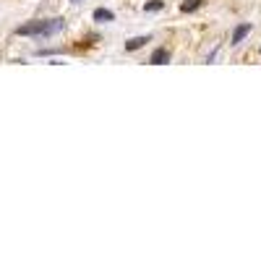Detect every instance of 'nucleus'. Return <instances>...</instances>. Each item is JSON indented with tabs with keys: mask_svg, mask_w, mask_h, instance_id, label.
<instances>
[{
	"mask_svg": "<svg viewBox=\"0 0 261 261\" xmlns=\"http://www.w3.org/2000/svg\"><path fill=\"white\" fill-rule=\"evenodd\" d=\"M167 60H170V53H167L165 47H157L154 53H151V58H149V63H151V65H165Z\"/></svg>",
	"mask_w": 261,
	"mask_h": 261,
	"instance_id": "7ed1b4c3",
	"label": "nucleus"
},
{
	"mask_svg": "<svg viewBox=\"0 0 261 261\" xmlns=\"http://www.w3.org/2000/svg\"><path fill=\"white\" fill-rule=\"evenodd\" d=\"M251 34V24H241V27H235L232 32V39H230V45H241V42Z\"/></svg>",
	"mask_w": 261,
	"mask_h": 261,
	"instance_id": "f03ea898",
	"label": "nucleus"
},
{
	"mask_svg": "<svg viewBox=\"0 0 261 261\" xmlns=\"http://www.w3.org/2000/svg\"><path fill=\"white\" fill-rule=\"evenodd\" d=\"M71 3H81V0H71Z\"/></svg>",
	"mask_w": 261,
	"mask_h": 261,
	"instance_id": "6e6552de",
	"label": "nucleus"
},
{
	"mask_svg": "<svg viewBox=\"0 0 261 261\" xmlns=\"http://www.w3.org/2000/svg\"><path fill=\"white\" fill-rule=\"evenodd\" d=\"M146 42H149V37H134V39H128V42H125V50H128V53H134V50L144 47Z\"/></svg>",
	"mask_w": 261,
	"mask_h": 261,
	"instance_id": "39448f33",
	"label": "nucleus"
},
{
	"mask_svg": "<svg viewBox=\"0 0 261 261\" xmlns=\"http://www.w3.org/2000/svg\"><path fill=\"white\" fill-rule=\"evenodd\" d=\"M92 18H94V21H102V24H105V21H113L115 13H113L110 8H97V11L92 13Z\"/></svg>",
	"mask_w": 261,
	"mask_h": 261,
	"instance_id": "20e7f679",
	"label": "nucleus"
},
{
	"mask_svg": "<svg viewBox=\"0 0 261 261\" xmlns=\"http://www.w3.org/2000/svg\"><path fill=\"white\" fill-rule=\"evenodd\" d=\"M201 6H204V0H183L180 11H183V13H193V11H199Z\"/></svg>",
	"mask_w": 261,
	"mask_h": 261,
	"instance_id": "423d86ee",
	"label": "nucleus"
},
{
	"mask_svg": "<svg viewBox=\"0 0 261 261\" xmlns=\"http://www.w3.org/2000/svg\"><path fill=\"white\" fill-rule=\"evenodd\" d=\"M65 29L63 18H47V21H32V24L18 27L16 34L18 37H58Z\"/></svg>",
	"mask_w": 261,
	"mask_h": 261,
	"instance_id": "f257e3e1",
	"label": "nucleus"
},
{
	"mask_svg": "<svg viewBox=\"0 0 261 261\" xmlns=\"http://www.w3.org/2000/svg\"><path fill=\"white\" fill-rule=\"evenodd\" d=\"M162 8H165L162 0H151V3H146V6H144V11H146V13H154V11H162Z\"/></svg>",
	"mask_w": 261,
	"mask_h": 261,
	"instance_id": "0eeeda50",
	"label": "nucleus"
}]
</instances>
